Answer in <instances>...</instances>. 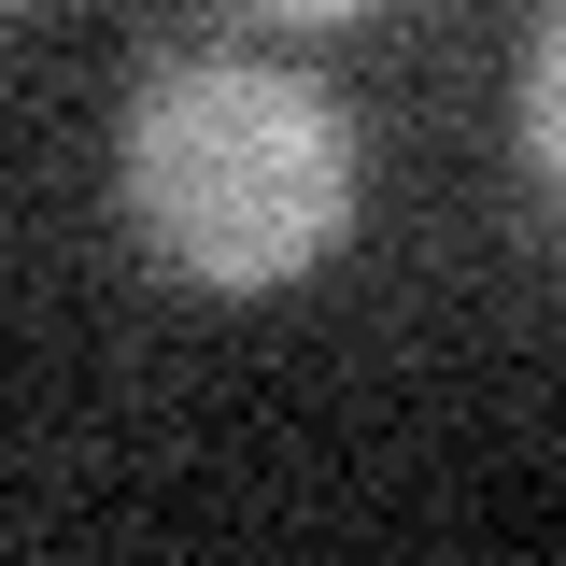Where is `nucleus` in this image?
Returning a JSON list of instances; mask_svg holds the SVG:
<instances>
[{
	"instance_id": "1",
	"label": "nucleus",
	"mask_w": 566,
	"mask_h": 566,
	"mask_svg": "<svg viewBox=\"0 0 566 566\" xmlns=\"http://www.w3.org/2000/svg\"><path fill=\"white\" fill-rule=\"evenodd\" d=\"M114 199L142 255L199 297H283L354 241L368 156L326 71L283 57H156L114 128Z\"/></svg>"
},
{
	"instance_id": "2",
	"label": "nucleus",
	"mask_w": 566,
	"mask_h": 566,
	"mask_svg": "<svg viewBox=\"0 0 566 566\" xmlns=\"http://www.w3.org/2000/svg\"><path fill=\"white\" fill-rule=\"evenodd\" d=\"M524 170H538L553 212H566V0L538 14V43H524Z\"/></svg>"
},
{
	"instance_id": "3",
	"label": "nucleus",
	"mask_w": 566,
	"mask_h": 566,
	"mask_svg": "<svg viewBox=\"0 0 566 566\" xmlns=\"http://www.w3.org/2000/svg\"><path fill=\"white\" fill-rule=\"evenodd\" d=\"M227 14H255V29H354V14H382V0H227Z\"/></svg>"
},
{
	"instance_id": "4",
	"label": "nucleus",
	"mask_w": 566,
	"mask_h": 566,
	"mask_svg": "<svg viewBox=\"0 0 566 566\" xmlns=\"http://www.w3.org/2000/svg\"><path fill=\"white\" fill-rule=\"evenodd\" d=\"M0 14H14V0H0Z\"/></svg>"
}]
</instances>
